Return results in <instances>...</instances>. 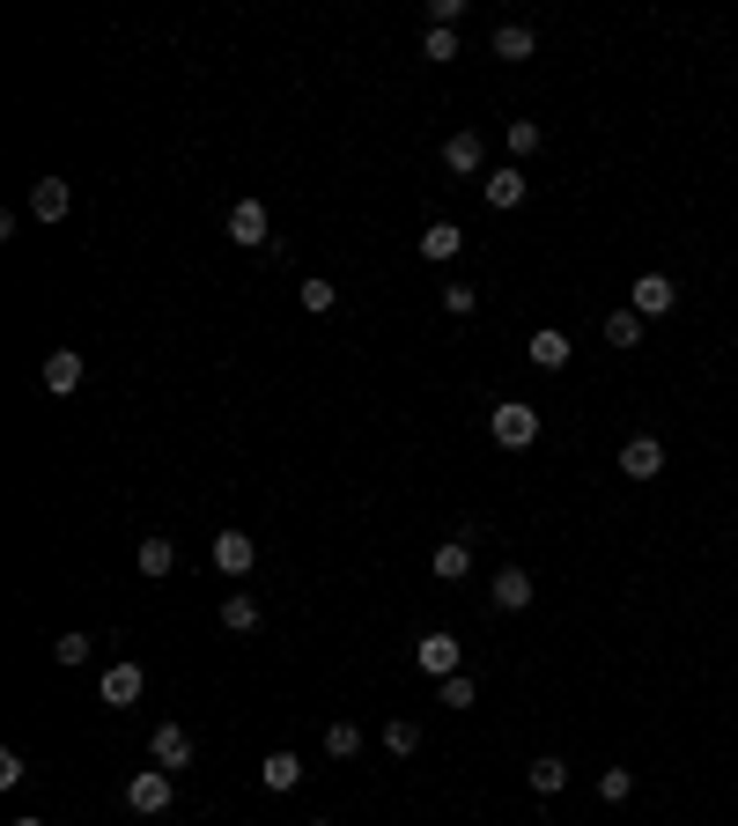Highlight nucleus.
I'll use <instances>...</instances> for the list:
<instances>
[{
    "label": "nucleus",
    "mask_w": 738,
    "mask_h": 826,
    "mask_svg": "<svg viewBox=\"0 0 738 826\" xmlns=\"http://www.w3.org/2000/svg\"><path fill=\"white\" fill-rule=\"evenodd\" d=\"M15 826H45V819H15Z\"/></svg>",
    "instance_id": "35"
},
{
    "label": "nucleus",
    "mask_w": 738,
    "mask_h": 826,
    "mask_svg": "<svg viewBox=\"0 0 738 826\" xmlns=\"http://www.w3.org/2000/svg\"><path fill=\"white\" fill-rule=\"evenodd\" d=\"M221 229H229V243H245V251H267V243H273V215H267V199H237Z\"/></svg>",
    "instance_id": "3"
},
{
    "label": "nucleus",
    "mask_w": 738,
    "mask_h": 826,
    "mask_svg": "<svg viewBox=\"0 0 738 826\" xmlns=\"http://www.w3.org/2000/svg\"><path fill=\"white\" fill-rule=\"evenodd\" d=\"M414 664L428 672V680H451V672H458V634H451V628H428V634L414 642Z\"/></svg>",
    "instance_id": "6"
},
{
    "label": "nucleus",
    "mask_w": 738,
    "mask_h": 826,
    "mask_svg": "<svg viewBox=\"0 0 738 826\" xmlns=\"http://www.w3.org/2000/svg\"><path fill=\"white\" fill-rule=\"evenodd\" d=\"M502 148H510V163H524V155H540V148H546L540 119H510V126H502Z\"/></svg>",
    "instance_id": "21"
},
{
    "label": "nucleus",
    "mask_w": 738,
    "mask_h": 826,
    "mask_svg": "<svg viewBox=\"0 0 738 826\" xmlns=\"http://www.w3.org/2000/svg\"><path fill=\"white\" fill-rule=\"evenodd\" d=\"M303 826H333V819H303Z\"/></svg>",
    "instance_id": "34"
},
{
    "label": "nucleus",
    "mask_w": 738,
    "mask_h": 826,
    "mask_svg": "<svg viewBox=\"0 0 738 826\" xmlns=\"http://www.w3.org/2000/svg\"><path fill=\"white\" fill-rule=\"evenodd\" d=\"M171 768H141V775L126 782V812H141V819H163L171 812Z\"/></svg>",
    "instance_id": "2"
},
{
    "label": "nucleus",
    "mask_w": 738,
    "mask_h": 826,
    "mask_svg": "<svg viewBox=\"0 0 738 826\" xmlns=\"http://www.w3.org/2000/svg\"><path fill=\"white\" fill-rule=\"evenodd\" d=\"M524 355H532V369H568V355H576V347H568V333H554V325H540Z\"/></svg>",
    "instance_id": "15"
},
{
    "label": "nucleus",
    "mask_w": 738,
    "mask_h": 826,
    "mask_svg": "<svg viewBox=\"0 0 738 826\" xmlns=\"http://www.w3.org/2000/svg\"><path fill=\"white\" fill-rule=\"evenodd\" d=\"M215 568L221 576H251V568H259V539L251 532H215Z\"/></svg>",
    "instance_id": "8"
},
{
    "label": "nucleus",
    "mask_w": 738,
    "mask_h": 826,
    "mask_svg": "<svg viewBox=\"0 0 738 826\" xmlns=\"http://www.w3.org/2000/svg\"><path fill=\"white\" fill-rule=\"evenodd\" d=\"M421 59H458V30H428V37H421Z\"/></svg>",
    "instance_id": "31"
},
{
    "label": "nucleus",
    "mask_w": 738,
    "mask_h": 826,
    "mask_svg": "<svg viewBox=\"0 0 738 826\" xmlns=\"http://www.w3.org/2000/svg\"><path fill=\"white\" fill-rule=\"evenodd\" d=\"M488 436L502 443V450H532V443H540V406H524V399L488 406Z\"/></svg>",
    "instance_id": "1"
},
{
    "label": "nucleus",
    "mask_w": 738,
    "mask_h": 826,
    "mask_svg": "<svg viewBox=\"0 0 738 826\" xmlns=\"http://www.w3.org/2000/svg\"><path fill=\"white\" fill-rule=\"evenodd\" d=\"M325 753L355 760V753H362V724H347V716H340V724H325Z\"/></svg>",
    "instance_id": "26"
},
{
    "label": "nucleus",
    "mask_w": 738,
    "mask_h": 826,
    "mask_svg": "<svg viewBox=\"0 0 738 826\" xmlns=\"http://www.w3.org/2000/svg\"><path fill=\"white\" fill-rule=\"evenodd\" d=\"M259 782H267L273 797H289L295 782H303V760H295V753H267V760H259Z\"/></svg>",
    "instance_id": "18"
},
{
    "label": "nucleus",
    "mask_w": 738,
    "mask_h": 826,
    "mask_svg": "<svg viewBox=\"0 0 738 826\" xmlns=\"http://www.w3.org/2000/svg\"><path fill=\"white\" fill-rule=\"evenodd\" d=\"M23 775H30V768H23V753H0V790H15Z\"/></svg>",
    "instance_id": "33"
},
{
    "label": "nucleus",
    "mask_w": 738,
    "mask_h": 826,
    "mask_svg": "<svg viewBox=\"0 0 738 826\" xmlns=\"http://www.w3.org/2000/svg\"><path fill=\"white\" fill-rule=\"evenodd\" d=\"M295 303H303V311H311V317H325V311H333V303H340V289H333L325 273H311V281L295 289Z\"/></svg>",
    "instance_id": "25"
},
{
    "label": "nucleus",
    "mask_w": 738,
    "mask_h": 826,
    "mask_svg": "<svg viewBox=\"0 0 738 826\" xmlns=\"http://www.w3.org/2000/svg\"><path fill=\"white\" fill-rule=\"evenodd\" d=\"M480 163H488V141H480L473 126H458V133L443 141V171H451V177H488Z\"/></svg>",
    "instance_id": "5"
},
{
    "label": "nucleus",
    "mask_w": 738,
    "mask_h": 826,
    "mask_svg": "<svg viewBox=\"0 0 738 826\" xmlns=\"http://www.w3.org/2000/svg\"><path fill=\"white\" fill-rule=\"evenodd\" d=\"M672 303H680V289H672L664 273H642V281H636V295H628V311H636V317H664Z\"/></svg>",
    "instance_id": "11"
},
{
    "label": "nucleus",
    "mask_w": 738,
    "mask_h": 826,
    "mask_svg": "<svg viewBox=\"0 0 738 826\" xmlns=\"http://www.w3.org/2000/svg\"><path fill=\"white\" fill-rule=\"evenodd\" d=\"M384 753H392V760L421 753V724H406V716H392V724H384Z\"/></svg>",
    "instance_id": "27"
},
{
    "label": "nucleus",
    "mask_w": 738,
    "mask_h": 826,
    "mask_svg": "<svg viewBox=\"0 0 738 826\" xmlns=\"http://www.w3.org/2000/svg\"><path fill=\"white\" fill-rule=\"evenodd\" d=\"M524 782H532V790H540V797H562V790H568V760L540 753V760H532V768H524Z\"/></svg>",
    "instance_id": "22"
},
{
    "label": "nucleus",
    "mask_w": 738,
    "mask_h": 826,
    "mask_svg": "<svg viewBox=\"0 0 738 826\" xmlns=\"http://www.w3.org/2000/svg\"><path fill=\"white\" fill-rule=\"evenodd\" d=\"M436 702L443 708H473V702H480V686H473L466 672H451V680H436Z\"/></svg>",
    "instance_id": "29"
},
{
    "label": "nucleus",
    "mask_w": 738,
    "mask_h": 826,
    "mask_svg": "<svg viewBox=\"0 0 738 826\" xmlns=\"http://www.w3.org/2000/svg\"><path fill=\"white\" fill-rule=\"evenodd\" d=\"M488 598H495V612H524L532 606V576H524V568H502Z\"/></svg>",
    "instance_id": "17"
},
{
    "label": "nucleus",
    "mask_w": 738,
    "mask_h": 826,
    "mask_svg": "<svg viewBox=\"0 0 738 826\" xmlns=\"http://www.w3.org/2000/svg\"><path fill=\"white\" fill-rule=\"evenodd\" d=\"M532 52H540V30L532 23H502L495 30V59H510L517 67V59H532Z\"/></svg>",
    "instance_id": "16"
},
{
    "label": "nucleus",
    "mask_w": 738,
    "mask_h": 826,
    "mask_svg": "<svg viewBox=\"0 0 738 826\" xmlns=\"http://www.w3.org/2000/svg\"><path fill=\"white\" fill-rule=\"evenodd\" d=\"M133 561H141V576H171V568H177V546H171L163 532H148V539H141V554H133Z\"/></svg>",
    "instance_id": "24"
},
{
    "label": "nucleus",
    "mask_w": 738,
    "mask_h": 826,
    "mask_svg": "<svg viewBox=\"0 0 738 826\" xmlns=\"http://www.w3.org/2000/svg\"><path fill=\"white\" fill-rule=\"evenodd\" d=\"M620 472H628V480H658L664 472V443L658 436H628L620 443Z\"/></svg>",
    "instance_id": "9"
},
{
    "label": "nucleus",
    "mask_w": 738,
    "mask_h": 826,
    "mask_svg": "<svg viewBox=\"0 0 738 826\" xmlns=\"http://www.w3.org/2000/svg\"><path fill=\"white\" fill-rule=\"evenodd\" d=\"M45 391H52V399L82 391V355H74V347H52V355H45Z\"/></svg>",
    "instance_id": "14"
},
{
    "label": "nucleus",
    "mask_w": 738,
    "mask_h": 826,
    "mask_svg": "<svg viewBox=\"0 0 738 826\" xmlns=\"http://www.w3.org/2000/svg\"><path fill=\"white\" fill-rule=\"evenodd\" d=\"M480 193H488V207L495 215H510V207H524V193H532V185H524V171H488V185H480Z\"/></svg>",
    "instance_id": "13"
},
{
    "label": "nucleus",
    "mask_w": 738,
    "mask_h": 826,
    "mask_svg": "<svg viewBox=\"0 0 738 826\" xmlns=\"http://www.w3.org/2000/svg\"><path fill=\"white\" fill-rule=\"evenodd\" d=\"M221 628L251 634V628H259V598H251V590H229V598H221Z\"/></svg>",
    "instance_id": "23"
},
{
    "label": "nucleus",
    "mask_w": 738,
    "mask_h": 826,
    "mask_svg": "<svg viewBox=\"0 0 738 826\" xmlns=\"http://www.w3.org/2000/svg\"><path fill=\"white\" fill-rule=\"evenodd\" d=\"M67 207H74L67 177H37V185H30V215L37 221H67Z\"/></svg>",
    "instance_id": "10"
},
{
    "label": "nucleus",
    "mask_w": 738,
    "mask_h": 826,
    "mask_svg": "<svg viewBox=\"0 0 738 826\" xmlns=\"http://www.w3.org/2000/svg\"><path fill=\"white\" fill-rule=\"evenodd\" d=\"M436 303H443V317H458V325H466V317L480 311V295H473L466 281H451V289H436Z\"/></svg>",
    "instance_id": "28"
},
{
    "label": "nucleus",
    "mask_w": 738,
    "mask_h": 826,
    "mask_svg": "<svg viewBox=\"0 0 738 826\" xmlns=\"http://www.w3.org/2000/svg\"><path fill=\"white\" fill-rule=\"evenodd\" d=\"M598 797H606V804H628V797H636V775H628V768H606V775H598Z\"/></svg>",
    "instance_id": "30"
},
{
    "label": "nucleus",
    "mask_w": 738,
    "mask_h": 826,
    "mask_svg": "<svg viewBox=\"0 0 738 826\" xmlns=\"http://www.w3.org/2000/svg\"><path fill=\"white\" fill-rule=\"evenodd\" d=\"M141 694H148V672H141V664H111V672H104V686H97L104 708H133Z\"/></svg>",
    "instance_id": "7"
},
{
    "label": "nucleus",
    "mask_w": 738,
    "mask_h": 826,
    "mask_svg": "<svg viewBox=\"0 0 738 826\" xmlns=\"http://www.w3.org/2000/svg\"><path fill=\"white\" fill-rule=\"evenodd\" d=\"M436 576L443 584H466L473 576V539H443L436 546Z\"/></svg>",
    "instance_id": "19"
},
{
    "label": "nucleus",
    "mask_w": 738,
    "mask_h": 826,
    "mask_svg": "<svg viewBox=\"0 0 738 826\" xmlns=\"http://www.w3.org/2000/svg\"><path fill=\"white\" fill-rule=\"evenodd\" d=\"M642 325H650V317H636L628 303H620V311L606 317V347H620V355H636V347H642Z\"/></svg>",
    "instance_id": "20"
},
{
    "label": "nucleus",
    "mask_w": 738,
    "mask_h": 826,
    "mask_svg": "<svg viewBox=\"0 0 738 826\" xmlns=\"http://www.w3.org/2000/svg\"><path fill=\"white\" fill-rule=\"evenodd\" d=\"M148 760H155V768H171V775H177V768H193V730H185V724H155V730H148Z\"/></svg>",
    "instance_id": "4"
},
{
    "label": "nucleus",
    "mask_w": 738,
    "mask_h": 826,
    "mask_svg": "<svg viewBox=\"0 0 738 826\" xmlns=\"http://www.w3.org/2000/svg\"><path fill=\"white\" fill-rule=\"evenodd\" d=\"M458 251H466V229H458V221H428V229H421V259H436V267H451Z\"/></svg>",
    "instance_id": "12"
},
{
    "label": "nucleus",
    "mask_w": 738,
    "mask_h": 826,
    "mask_svg": "<svg viewBox=\"0 0 738 826\" xmlns=\"http://www.w3.org/2000/svg\"><path fill=\"white\" fill-rule=\"evenodd\" d=\"M89 650H97V642H89V634H82V628L52 642V656H59V664H89Z\"/></svg>",
    "instance_id": "32"
}]
</instances>
